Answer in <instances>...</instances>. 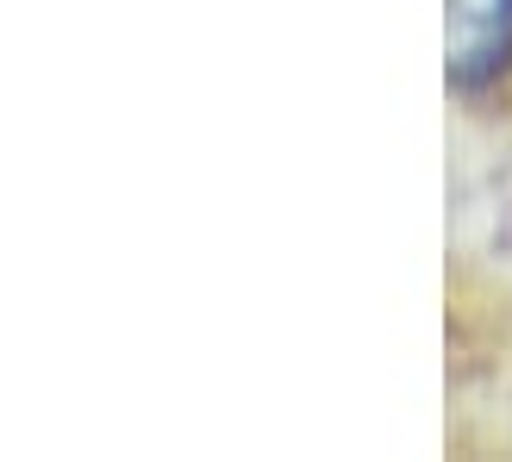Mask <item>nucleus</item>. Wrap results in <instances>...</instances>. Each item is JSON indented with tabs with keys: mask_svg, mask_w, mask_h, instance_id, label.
<instances>
[{
	"mask_svg": "<svg viewBox=\"0 0 512 462\" xmlns=\"http://www.w3.org/2000/svg\"><path fill=\"white\" fill-rule=\"evenodd\" d=\"M512 69V0H450V88L488 94Z\"/></svg>",
	"mask_w": 512,
	"mask_h": 462,
	"instance_id": "1",
	"label": "nucleus"
}]
</instances>
